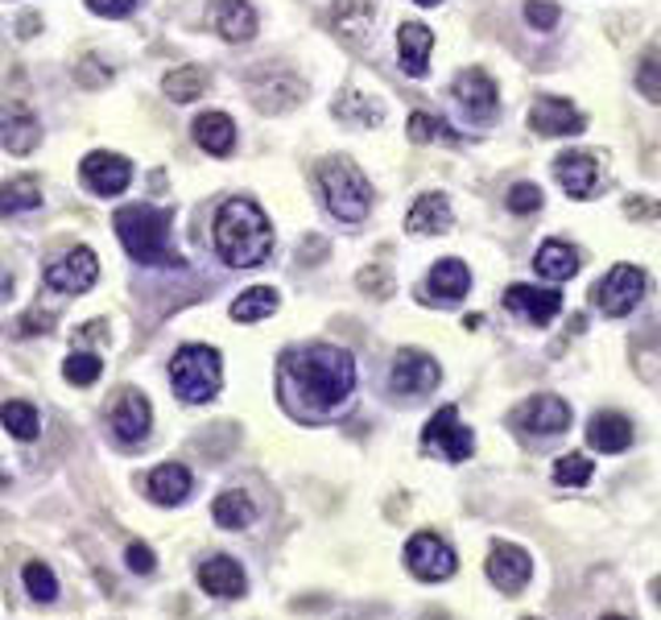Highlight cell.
Wrapping results in <instances>:
<instances>
[{"label":"cell","mask_w":661,"mask_h":620,"mask_svg":"<svg viewBox=\"0 0 661 620\" xmlns=\"http://www.w3.org/2000/svg\"><path fill=\"white\" fill-rule=\"evenodd\" d=\"M356 389V360L335 344H307L282 356V397L298 418L319 422L348 406Z\"/></svg>","instance_id":"obj_1"},{"label":"cell","mask_w":661,"mask_h":620,"mask_svg":"<svg viewBox=\"0 0 661 620\" xmlns=\"http://www.w3.org/2000/svg\"><path fill=\"white\" fill-rule=\"evenodd\" d=\"M335 116H344V121H356V124H381V108H376V103H369L364 96L348 91L344 100L335 103Z\"/></svg>","instance_id":"obj_39"},{"label":"cell","mask_w":661,"mask_h":620,"mask_svg":"<svg viewBox=\"0 0 661 620\" xmlns=\"http://www.w3.org/2000/svg\"><path fill=\"white\" fill-rule=\"evenodd\" d=\"M529 555L521 550V546H513V542H496L492 555H488V579H492L500 592H521L525 583H529Z\"/></svg>","instance_id":"obj_18"},{"label":"cell","mask_w":661,"mask_h":620,"mask_svg":"<svg viewBox=\"0 0 661 620\" xmlns=\"http://www.w3.org/2000/svg\"><path fill=\"white\" fill-rule=\"evenodd\" d=\"M525 620H537V617H525Z\"/></svg>","instance_id":"obj_53"},{"label":"cell","mask_w":661,"mask_h":620,"mask_svg":"<svg viewBox=\"0 0 661 620\" xmlns=\"http://www.w3.org/2000/svg\"><path fill=\"white\" fill-rule=\"evenodd\" d=\"M534 269L541 277H550V282H571L578 273V252L571 245H562V240H546L537 248Z\"/></svg>","instance_id":"obj_28"},{"label":"cell","mask_w":661,"mask_h":620,"mask_svg":"<svg viewBox=\"0 0 661 620\" xmlns=\"http://www.w3.org/2000/svg\"><path fill=\"white\" fill-rule=\"evenodd\" d=\"M9 294H13V277H9V273H4V269H0V302H4V298H9Z\"/></svg>","instance_id":"obj_48"},{"label":"cell","mask_w":661,"mask_h":620,"mask_svg":"<svg viewBox=\"0 0 661 620\" xmlns=\"http://www.w3.org/2000/svg\"><path fill=\"white\" fill-rule=\"evenodd\" d=\"M537 207H541V186L516 183L513 190H509V211H516V215H529V211H537Z\"/></svg>","instance_id":"obj_41"},{"label":"cell","mask_w":661,"mask_h":620,"mask_svg":"<svg viewBox=\"0 0 661 620\" xmlns=\"http://www.w3.org/2000/svg\"><path fill=\"white\" fill-rule=\"evenodd\" d=\"M417 4H426V9H434V4H442V0H417Z\"/></svg>","instance_id":"obj_50"},{"label":"cell","mask_w":661,"mask_h":620,"mask_svg":"<svg viewBox=\"0 0 661 620\" xmlns=\"http://www.w3.org/2000/svg\"><path fill=\"white\" fill-rule=\"evenodd\" d=\"M513 426H521L525 434H562L571 426V406H566L562 397L537 393V397H529V401L513 413Z\"/></svg>","instance_id":"obj_14"},{"label":"cell","mask_w":661,"mask_h":620,"mask_svg":"<svg viewBox=\"0 0 661 620\" xmlns=\"http://www.w3.org/2000/svg\"><path fill=\"white\" fill-rule=\"evenodd\" d=\"M583 124H587V116L571 100H558V96H546L529 108V128L541 137H575V133H583Z\"/></svg>","instance_id":"obj_15"},{"label":"cell","mask_w":661,"mask_h":620,"mask_svg":"<svg viewBox=\"0 0 661 620\" xmlns=\"http://www.w3.org/2000/svg\"><path fill=\"white\" fill-rule=\"evenodd\" d=\"M653 596H658V604H661V579L653 583Z\"/></svg>","instance_id":"obj_51"},{"label":"cell","mask_w":661,"mask_h":620,"mask_svg":"<svg viewBox=\"0 0 661 620\" xmlns=\"http://www.w3.org/2000/svg\"><path fill=\"white\" fill-rule=\"evenodd\" d=\"M438 381H442V369L434 364L431 351H417V348L397 351L392 372H389L392 393H401V397H422V393L438 389Z\"/></svg>","instance_id":"obj_9"},{"label":"cell","mask_w":661,"mask_h":620,"mask_svg":"<svg viewBox=\"0 0 661 620\" xmlns=\"http://www.w3.org/2000/svg\"><path fill=\"white\" fill-rule=\"evenodd\" d=\"M190 472H186L183 463H162V468H153L149 480H145V493L153 496L158 505H183L186 496H190Z\"/></svg>","instance_id":"obj_25"},{"label":"cell","mask_w":661,"mask_h":620,"mask_svg":"<svg viewBox=\"0 0 661 620\" xmlns=\"http://www.w3.org/2000/svg\"><path fill=\"white\" fill-rule=\"evenodd\" d=\"M38 141H41V124L25 103L0 108V145H4L9 153H29V149H38Z\"/></svg>","instance_id":"obj_19"},{"label":"cell","mask_w":661,"mask_h":620,"mask_svg":"<svg viewBox=\"0 0 661 620\" xmlns=\"http://www.w3.org/2000/svg\"><path fill=\"white\" fill-rule=\"evenodd\" d=\"M162 91L174 103L199 100V96L207 91V71H203V66H178V71H170V75H165Z\"/></svg>","instance_id":"obj_33"},{"label":"cell","mask_w":661,"mask_h":620,"mask_svg":"<svg viewBox=\"0 0 661 620\" xmlns=\"http://www.w3.org/2000/svg\"><path fill=\"white\" fill-rule=\"evenodd\" d=\"M195 141L203 145L211 158H227L236 149V124L224 112H207L195 121Z\"/></svg>","instance_id":"obj_27"},{"label":"cell","mask_w":661,"mask_h":620,"mask_svg":"<svg viewBox=\"0 0 661 620\" xmlns=\"http://www.w3.org/2000/svg\"><path fill=\"white\" fill-rule=\"evenodd\" d=\"M170 385L183 397L186 406H203L211 401L220 385H224V369H220V351L207 344H186L174 351L170 360Z\"/></svg>","instance_id":"obj_5"},{"label":"cell","mask_w":661,"mask_h":620,"mask_svg":"<svg viewBox=\"0 0 661 620\" xmlns=\"http://www.w3.org/2000/svg\"><path fill=\"white\" fill-rule=\"evenodd\" d=\"M587 438H591V447L603 455H616L624 451L628 443H633V422L624 418V413L616 410H603L591 418V431H587Z\"/></svg>","instance_id":"obj_26"},{"label":"cell","mask_w":661,"mask_h":620,"mask_svg":"<svg viewBox=\"0 0 661 620\" xmlns=\"http://www.w3.org/2000/svg\"><path fill=\"white\" fill-rule=\"evenodd\" d=\"M603 620H628V617H603Z\"/></svg>","instance_id":"obj_52"},{"label":"cell","mask_w":661,"mask_h":620,"mask_svg":"<svg viewBox=\"0 0 661 620\" xmlns=\"http://www.w3.org/2000/svg\"><path fill=\"white\" fill-rule=\"evenodd\" d=\"M215 248L232 269H257L273 252V227L252 199H227L215 211Z\"/></svg>","instance_id":"obj_2"},{"label":"cell","mask_w":661,"mask_h":620,"mask_svg":"<svg viewBox=\"0 0 661 620\" xmlns=\"http://www.w3.org/2000/svg\"><path fill=\"white\" fill-rule=\"evenodd\" d=\"M199 583H203L207 596H220V599L245 596V587H248L245 567H240L236 558H227V555L207 558L203 567H199Z\"/></svg>","instance_id":"obj_20"},{"label":"cell","mask_w":661,"mask_h":620,"mask_svg":"<svg viewBox=\"0 0 661 620\" xmlns=\"http://www.w3.org/2000/svg\"><path fill=\"white\" fill-rule=\"evenodd\" d=\"M637 87H640V96H649L653 103H661V50H649V54L640 59Z\"/></svg>","instance_id":"obj_40"},{"label":"cell","mask_w":661,"mask_h":620,"mask_svg":"<svg viewBox=\"0 0 661 620\" xmlns=\"http://www.w3.org/2000/svg\"><path fill=\"white\" fill-rule=\"evenodd\" d=\"M100 372H103V364L96 351H71L66 364H62V376H66L71 385H96Z\"/></svg>","instance_id":"obj_35"},{"label":"cell","mask_w":661,"mask_h":620,"mask_svg":"<svg viewBox=\"0 0 661 620\" xmlns=\"http://www.w3.org/2000/svg\"><path fill=\"white\" fill-rule=\"evenodd\" d=\"M319 186L327 199L330 215L344 224H360L372 207V183L360 174V165H351L348 158H327L319 165Z\"/></svg>","instance_id":"obj_4"},{"label":"cell","mask_w":661,"mask_h":620,"mask_svg":"<svg viewBox=\"0 0 661 620\" xmlns=\"http://www.w3.org/2000/svg\"><path fill=\"white\" fill-rule=\"evenodd\" d=\"M96 277H100V261L91 248H71L66 257H59L46 269V286L59 289V294H83V289L96 286Z\"/></svg>","instance_id":"obj_12"},{"label":"cell","mask_w":661,"mask_h":620,"mask_svg":"<svg viewBox=\"0 0 661 620\" xmlns=\"http://www.w3.org/2000/svg\"><path fill=\"white\" fill-rule=\"evenodd\" d=\"M504 307L513 310V314H525L534 327H550L562 314V294L541 286H509L504 289Z\"/></svg>","instance_id":"obj_16"},{"label":"cell","mask_w":661,"mask_h":620,"mask_svg":"<svg viewBox=\"0 0 661 620\" xmlns=\"http://www.w3.org/2000/svg\"><path fill=\"white\" fill-rule=\"evenodd\" d=\"M554 174L571 199H591V195L599 190V165H596V158H591V153H583V149H566V153H558Z\"/></svg>","instance_id":"obj_17"},{"label":"cell","mask_w":661,"mask_h":620,"mask_svg":"<svg viewBox=\"0 0 661 620\" xmlns=\"http://www.w3.org/2000/svg\"><path fill=\"white\" fill-rule=\"evenodd\" d=\"M38 327L46 331V327H54V314H50V310H29V314H25V319H21V335H38Z\"/></svg>","instance_id":"obj_46"},{"label":"cell","mask_w":661,"mask_h":620,"mask_svg":"<svg viewBox=\"0 0 661 620\" xmlns=\"http://www.w3.org/2000/svg\"><path fill=\"white\" fill-rule=\"evenodd\" d=\"M133 4H137V0H87V9L100 13V17H128Z\"/></svg>","instance_id":"obj_45"},{"label":"cell","mask_w":661,"mask_h":620,"mask_svg":"<svg viewBox=\"0 0 661 620\" xmlns=\"http://www.w3.org/2000/svg\"><path fill=\"white\" fill-rule=\"evenodd\" d=\"M628 215H661V203H628Z\"/></svg>","instance_id":"obj_47"},{"label":"cell","mask_w":661,"mask_h":620,"mask_svg":"<svg viewBox=\"0 0 661 620\" xmlns=\"http://www.w3.org/2000/svg\"><path fill=\"white\" fill-rule=\"evenodd\" d=\"M397 46H401V71L422 79L431 71V50H434V34L417 21H406L401 34H397Z\"/></svg>","instance_id":"obj_23"},{"label":"cell","mask_w":661,"mask_h":620,"mask_svg":"<svg viewBox=\"0 0 661 620\" xmlns=\"http://www.w3.org/2000/svg\"><path fill=\"white\" fill-rule=\"evenodd\" d=\"M406 567H410V575H417L422 583H442V579L454 575V550L442 542L438 534H413L406 542Z\"/></svg>","instance_id":"obj_8"},{"label":"cell","mask_w":661,"mask_h":620,"mask_svg":"<svg viewBox=\"0 0 661 620\" xmlns=\"http://www.w3.org/2000/svg\"><path fill=\"white\" fill-rule=\"evenodd\" d=\"M25 587H29V596L41 599V604H50V599L59 596V579H54V571L46 567V562H25Z\"/></svg>","instance_id":"obj_36"},{"label":"cell","mask_w":661,"mask_h":620,"mask_svg":"<svg viewBox=\"0 0 661 620\" xmlns=\"http://www.w3.org/2000/svg\"><path fill=\"white\" fill-rule=\"evenodd\" d=\"M525 21H529L534 29H554L558 4H550V0H525Z\"/></svg>","instance_id":"obj_43"},{"label":"cell","mask_w":661,"mask_h":620,"mask_svg":"<svg viewBox=\"0 0 661 620\" xmlns=\"http://www.w3.org/2000/svg\"><path fill=\"white\" fill-rule=\"evenodd\" d=\"M124 562H128V571H133V575H153V567H158V558H153V550H149L145 542H128Z\"/></svg>","instance_id":"obj_42"},{"label":"cell","mask_w":661,"mask_h":620,"mask_svg":"<svg viewBox=\"0 0 661 620\" xmlns=\"http://www.w3.org/2000/svg\"><path fill=\"white\" fill-rule=\"evenodd\" d=\"M41 203V186L34 174H21L13 183H0V215H21Z\"/></svg>","instance_id":"obj_31"},{"label":"cell","mask_w":661,"mask_h":620,"mask_svg":"<svg viewBox=\"0 0 661 620\" xmlns=\"http://www.w3.org/2000/svg\"><path fill=\"white\" fill-rule=\"evenodd\" d=\"M410 141L426 145V141H454V133L447 124L431 116V112H413L410 116Z\"/></svg>","instance_id":"obj_38"},{"label":"cell","mask_w":661,"mask_h":620,"mask_svg":"<svg viewBox=\"0 0 661 620\" xmlns=\"http://www.w3.org/2000/svg\"><path fill=\"white\" fill-rule=\"evenodd\" d=\"M335 34L348 38L351 46H364L372 34V4L369 0H344L335 9Z\"/></svg>","instance_id":"obj_30"},{"label":"cell","mask_w":661,"mask_h":620,"mask_svg":"<svg viewBox=\"0 0 661 620\" xmlns=\"http://www.w3.org/2000/svg\"><path fill=\"white\" fill-rule=\"evenodd\" d=\"M467 289H472V273H467L463 261L442 257L431 269V282H426V298L431 302H459V298H467Z\"/></svg>","instance_id":"obj_22"},{"label":"cell","mask_w":661,"mask_h":620,"mask_svg":"<svg viewBox=\"0 0 661 620\" xmlns=\"http://www.w3.org/2000/svg\"><path fill=\"white\" fill-rule=\"evenodd\" d=\"M83 183L91 186L96 195H103V199H112V195H124L128 190V183H133V165H128V158H121V153H108V149H96V153H87L79 165Z\"/></svg>","instance_id":"obj_11"},{"label":"cell","mask_w":661,"mask_h":620,"mask_svg":"<svg viewBox=\"0 0 661 620\" xmlns=\"http://www.w3.org/2000/svg\"><path fill=\"white\" fill-rule=\"evenodd\" d=\"M149 422H153V410H149V397L137 389H124L116 397V406L108 413V426L116 434L121 447H137L149 438Z\"/></svg>","instance_id":"obj_10"},{"label":"cell","mask_w":661,"mask_h":620,"mask_svg":"<svg viewBox=\"0 0 661 620\" xmlns=\"http://www.w3.org/2000/svg\"><path fill=\"white\" fill-rule=\"evenodd\" d=\"M211 517H215V525H220V530H248V525H252V517H257V505H252V496L240 493V488H227V493L215 496Z\"/></svg>","instance_id":"obj_29"},{"label":"cell","mask_w":661,"mask_h":620,"mask_svg":"<svg viewBox=\"0 0 661 620\" xmlns=\"http://www.w3.org/2000/svg\"><path fill=\"white\" fill-rule=\"evenodd\" d=\"M422 447H426L431 455H442L447 463H463V459H472L475 438H472V431L459 422V410H454V406H442V410L426 422V431H422Z\"/></svg>","instance_id":"obj_6"},{"label":"cell","mask_w":661,"mask_h":620,"mask_svg":"<svg viewBox=\"0 0 661 620\" xmlns=\"http://www.w3.org/2000/svg\"><path fill=\"white\" fill-rule=\"evenodd\" d=\"M360 289H372L376 298H385V294L392 289V277L381 265H372V269H364V273H360Z\"/></svg>","instance_id":"obj_44"},{"label":"cell","mask_w":661,"mask_h":620,"mask_svg":"<svg viewBox=\"0 0 661 620\" xmlns=\"http://www.w3.org/2000/svg\"><path fill=\"white\" fill-rule=\"evenodd\" d=\"M277 310V289L273 286H252L232 302V319L236 323H261Z\"/></svg>","instance_id":"obj_32"},{"label":"cell","mask_w":661,"mask_h":620,"mask_svg":"<svg viewBox=\"0 0 661 620\" xmlns=\"http://www.w3.org/2000/svg\"><path fill=\"white\" fill-rule=\"evenodd\" d=\"M645 269L637 265H616L603 282L596 286V307L608 314V319H624L628 310H637V302L645 298Z\"/></svg>","instance_id":"obj_7"},{"label":"cell","mask_w":661,"mask_h":620,"mask_svg":"<svg viewBox=\"0 0 661 620\" xmlns=\"http://www.w3.org/2000/svg\"><path fill=\"white\" fill-rule=\"evenodd\" d=\"M451 224H454L451 203H447V195H438V190L417 195L410 215H406V232H413V236H442Z\"/></svg>","instance_id":"obj_21"},{"label":"cell","mask_w":661,"mask_h":620,"mask_svg":"<svg viewBox=\"0 0 661 620\" xmlns=\"http://www.w3.org/2000/svg\"><path fill=\"white\" fill-rule=\"evenodd\" d=\"M116 236L128 248L133 261L141 265H183V257L170 245V227H174V207H149L133 203L116 211Z\"/></svg>","instance_id":"obj_3"},{"label":"cell","mask_w":661,"mask_h":620,"mask_svg":"<svg viewBox=\"0 0 661 620\" xmlns=\"http://www.w3.org/2000/svg\"><path fill=\"white\" fill-rule=\"evenodd\" d=\"M554 480H558V484H566V488L587 484V480H591V459H587L583 451L562 455V459L554 463Z\"/></svg>","instance_id":"obj_37"},{"label":"cell","mask_w":661,"mask_h":620,"mask_svg":"<svg viewBox=\"0 0 661 620\" xmlns=\"http://www.w3.org/2000/svg\"><path fill=\"white\" fill-rule=\"evenodd\" d=\"M0 422H4L9 434L21 438V443H29V438L38 434V410H34L29 401H4V406H0Z\"/></svg>","instance_id":"obj_34"},{"label":"cell","mask_w":661,"mask_h":620,"mask_svg":"<svg viewBox=\"0 0 661 620\" xmlns=\"http://www.w3.org/2000/svg\"><path fill=\"white\" fill-rule=\"evenodd\" d=\"M454 100L459 108L467 112V121L472 124H492L496 112H500V96H496V83L484 75V71H463L459 79H454Z\"/></svg>","instance_id":"obj_13"},{"label":"cell","mask_w":661,"mask_h":620,"mask_svg":"<svg viewBox=\"0 0 661 620\" xmlns=\"http://www.w3.org/2000/svg\"><path fill=\"white\" fill-rule=\"evenodd\" d=\"M4 484H9V475H4V468H0V493H4Z\"/></svg>","instance_id":"obj_49"},{"label":"cell","mask_w":661,"mask_h":620,"mask_svg":"<svg viewBox=\"0 0 661 620\" xmlns=\"http://www.w3.org/2000/svg\"><path fill=\"white\" fill-rule=\"evenodd\" d=\"M211 21H215V29H220L224 41H248L257 34V13H252L248 0H215Z\"/></svg>","instance_id":"obj_24"}]
</instances>
